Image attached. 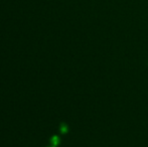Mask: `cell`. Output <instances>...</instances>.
Wrapping results in <instances>:
<instances>
[{
	"instance_id": "obj_1",
	"label": "cell",
	"mask_w": 148,
	"mask_h": 147,
	"mask_svg": "<svg viewBox=\"0 0 148 147\" xmlns=\"http://www.w3.org/2000/svg\"><path fill=\"white\" fill-rule=\"evenodd\" d=\"M51 144H53V146H57L58 144L60 143L59 136H53V137H51Z\"/></svg>"
},
{
	"instance_id": "obj_2",
	"label": "cell",
	"mask_w": 148,
	"mask_h": 147,
	"mask_svg": "<svg viewBox=\"0 0 148 147\" xmlns=\"http://www.w3.org/2000/svg\"><path fill=\"white\" fill-rule=\"evenodd\" d=\"M60 131H62V133H66V132L68 131V127H66L64 124H62V126H60Z\"/></svg>"
},
{
	"instance_id": "obj_3",
	"label": "cell",
	"mask_w": 148,
	"mask_h": 147,
	"mask_svg": "<svg viewBox=\"0 0 148 147\" xmlns=\"http://www.w3.org/2000/svg\"><path fill=\"white\" fill-rule=\"evenodd\" d=\"M51 147H57V146H51Z\"/></svg>"
}]
</instances>
